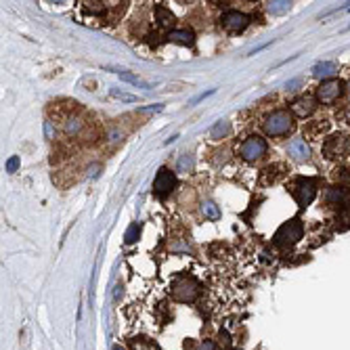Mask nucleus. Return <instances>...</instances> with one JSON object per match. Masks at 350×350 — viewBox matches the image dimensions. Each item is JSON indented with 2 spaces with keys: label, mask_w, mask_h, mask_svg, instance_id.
<instances>
[{
  "label": "nucleus",
  "mask_w": 350,
  "mask_h": 350,
  "mask_svg": "<svg viewBox=\"0 0 350 350\" xmlns=\"http://www.w3.org/2000/svg\"><path fill=\"white\" fill-rule=\"evenodd\" d=\"M193 168H195V158L191 153H183L176 162V172H191Z\"/></svg>",
  "instance_id": "dca6fc26"
},
{
  "label": "nucleus",
  "mask_w": 350,
  "mask_h": 350,
  "mask_svg": "<svg viewBox=\"0 0 350 350\" xmlns=\"http://www.w3.org/2000/svg\"><path fill=\"white\" fill-rule=\"evenodd\" d=\"M302 233H304L302 220L293 218V220L285 222V225L275 233V245H279V247H289V245L296 243L298 239H302Z\"/></svg>",
  "instance_id": "7ed1b4c3"
},
{
  "label": "nucleus",
  "mask_w": 350,
  "mask_h": 350,
  "mask_svg": "<svg viewBox=\"0 0 350 350\" xmlns=\"http://www.w3.org/2000/svg\"><path fill=\"white\" fill-rule=\"evenodd\" d=\"M120 78L126 80V82H132V84H143L136 76H132V74H128V72H120ZM143 86H147V84H143Z\"/></svg>",
  "instance_id": "4be33fe9"
},
{
  "label": "nucleus",
  "mask_w": 350,
  "mask_h": 350,
  "mask_svg": "<svg viewBox=\"0 0 350 350\" xmlns=\"http://www.w3.org/2000/svg\"><path fill=\"white\" fill-rule=\"evenodd\" d=\"M132 350H158V346L149 340H138L132 344Z\"/></svg>",
  "instance_id": "412c9836"
},
{
  "label": "nucleus",
  "mask_w": 350,
  "mask_h": 350,
  "mask_svg": "<svg viewBox=\"0 0 350 350\" xmlns=\"http://www.w3.org/2000/svg\"><path fill=\"white\" fill-rule=\"evenodd\" d=\"M166 38L170 42H176V44H183V46H193L195 44V36L189 30H172Z\"/></svg>",
  "instance_id": "f8f14e48"
},
{
  "label": "nucleus",
  "mask_w": 350,
  "mask_h": 350,
  "mask_svg": "<svg viewBox=\"0 0 350 350\" xmlns=\"http://www.w3.org/2000/svg\"><path fill=\"white\" fill-rule=\"evenodd\" d=\"M291 126H293V120L289 116V111L281 109V111H275V114H271L267 120H264V132L269 136H283L291 130Z\"/></svg>",
  "instance_id": "f03ea898"
},
{
  "label": "nucleus",
  "mask_w": 350,
  "mask_h": 350,
  "mask_svg": "<svg viewBox=\"0 0 350 350\" xmlns=\"http://www.w3.org/2000/svg\"><path fill=\"white\" fill-rule=\"evenodd\" d=\"M122 289H124L122 283H118V285H116V302H120V293H122Z\"/></svg>",
  "instance_id": "c756f323"
},
{
  "label": "nucleus",
  "mask_w": 350,
  "mask_h": 350,
  "mask_svg": "<svg viewBox=\"0 0 350 350\" xmlns=\"http://www.w3.org/2000/svg\"><path fill=\"white\" fill-rule=\"evenodd\" d=\"M287 153H289V158L298 164H304V162L311 160V149L304 141H300V138H296V141H291L287 145Z\"/></svg>",
  "instance_id": "9d476101"
},
{
  "label": "nucleus",
  "mask_w": 350,
  "mask_h": 350,
  "mask_svg": "<svg viewBox=\"0 0 350 350\" xmlns=\"http://www.w3.org/2000/svg\"><path fill=\"white\" fill-rule=\"evenodd\" d=\"M199 289H202V285L195 281L193 277L180 275V277L174 279V283H172V298L178 300V302H193L199 296Z\"/></svg>",
  "instance_id": "f257e3e1"
},
{
  "label": "nucleus",
  "mask_w": 350,
  "mask_h": 350,
  "mask_svg": "<svg viewBox=\"0 0 350 350\" xmlns=\"http://www.w3.org/2000/svg\"><path fill=\"white\" fill-rule=\"evenodd\" d=\"M335 72H338V65H335L333 61H323V63H317L313 67V76L315 78H331Z\"/></svg>",
  "instance_id": "ddd939ff"
},
{
  "label": "nucleus",
  "mask_w": 350,
  "mask_h": 350,
  "mask_svg": "<svg viewBox=\"0 0 350 350\" xmlns=\"http://www.w3.org/2000/svg\"><path fill=\"white\" fill-rule=\"evenodd\" d=\"M229 344H231V340H229V333H227V331H220V346H225V348H227Z\"/></svg>",
  "instance_id": "a878e982"
},
{
  "label": "nucleus",
  "mask_w": 350,
  "mask_h": 350,
  "mask_svg": "<svg viewBox=\"0 0 350 350\" xmlns=\"http://www.w3.org/2000/svg\"><path fill=\"white\" fill-rule=\"evenodd\" d=\"M44 130H46V136H48V138L55 136V132H53V124H51V122H44Z\"/></svg>",
  "instance_id": "c85d7f7f"
},
{
  "label": "nucleus",
  "mask_w": 350,
  "mask_h": 350,
  "mask_svg": "<svg viewBox=\"0 0 350 350\" xmlns=\"http://www.w3.org/2000/svg\"><path fill=\"white\" fill-rule=\"evenodd\" d=\"M229 132H231V124L227 120H220L214 124V128L210 130V136H212L214 141H218V138H225Z\"/></svg>",
  "instance_id": "2eb2a0df"
},
{
  "label": "nucleus",
  "mask_w": 350,
  "mask_h": 350,
  "mask_svg": "<svg viewBox=\"0 0 350 350\" xmlns=\"http://www.w3.org/2000/svg\"><path fill=\"white\" fill-rule=\"evenodd\" d=\"M111 94L114 96H118V99H122V101H136V96H132V94H126V92H120V90H111Z\"/></svg>",
  "instance_id": "b1692460"
},
{
  "label": "nucleus",
  "mask_w": 350,
  "mask_h": 350,
  "mask_svg": "<svg viewBox=\"0 0 350 350\" xmlns=\"http://www.w3.org/2000/svg\"><path fill=\"white\" fill-rule=\"evenodd\" d=\"M302 86V78H296V80H289L287 84H285V88L287 90H298Z\"/></svg>",
  "instance_id": "393cba45"
},
{
  "label": "nucleus",
  "mask_w": 350,
  "mask_h": 350,
  "mask_svg": "<svg viewBox=\"0 0 350 350\" xmlns=\"http://www.w3.org/2000/svg\"><path fill=\"white\" fill-rule=\"evenodd\" d=\"M82 126H84L82 120H78V118H67V120L63 122V130H65V134H69V136H76V134H80Z\"/></svg>",
  "instance_id": "f3484780"
},
{
  "label": "nucleus",
  "mask_w": 350,
  "mask_h": 350,
  "mask_svg": "<svg viewBox=\"0 0 350 350\" xmlns=\"http://www.w3.org/2000/svg\"><path fill=\"white\" fill-rule=\"evenodd\" d=\"M269 13H273V15H283V13H287L291 9V3L289 0H273V3L267 5Z\"/></svg>",
  "instance_id": "6ab92c4d"
},
{
  "label": "nucleus",
  "mask_w": 350,
  "mask_h": 350,
  "mask_svg": "<svg viewBox=\"0 0 350 350\" xmlns=\"http://www.w3.org/2000/svg\"><path fill=\"white\" fill-rule=\"evenodd\" d=\"M172 187H174V174L168 170V168H160L156 180H153V193H156L158 197H166V195L172 191Z\"/></svg>",
  "instance_id": "1a4fd4ad"
},
{
  "label": "nucleus",
  "mask_w": 350,
  "mask_h": 350,
  "mask_svg": "<svg viewBox=\"0 0 350 350\" xmlns=\"http://www.w3.org/2000/svg\"><path fill=\"white\" fill-rule=\"evenodd\" d=\"M342 90H344V84H342L340 80H325V82L317 88V99H319L321 103L329 105V103H333V101L342 94Z\"/></svg>",
  "instance_id": "0eeeda50"
},
{
  "label": "nucleus",
  "mask_w": 350,
  "mask_h": 350,
  "mask_svg": "<svg viewBox=\"0 0 350 350\" xmlns=\"http://www.w3.org/2000/svg\"><path fill=\"white\" fill-rule=\"evenodd\" d=\"M19 168V158L17 156H13L9 162H7V172H15Z\"/></svg>",
  "instance_id": "5701e85b"
},
{
  "label": "nucleus",
  "mask_w": 350,
  "mask_h": 350,
  "mask_svg": "<svg viewBox=\"0 0 350 350\" xmlns=\"http://www.w3.org/2000/svg\"><path fill=\"white\" fill-rule=\"evenodd\" d=\"M315 193H317V185L313 178H298L291 187V195L302 208H306L313 199H315Z\"/></svg>",
  "instance_id": "39448f33"
},
{
  "label": "nucleus",
  "mask_w": 350,
  "mask_h": 350,
  "mask_svg": "<svg viewBox=\"0 0 350 350\" xmlns=\"http://www.w3.org/2000/svg\"><path fill=\"white\" fill-rule=\"evenodd\" d=\"M114 350H124V348L122 346H114Z\"/></svg>",
  "instance_id": "7c9ffc66"
},
{
  "label": "nucleus",
  "mask_w": 350,
  "mask_h": 350,
  "mask_svg": "<svg viewBox=\"0 0 350 350\" xmlns=\"http://www.w3.org/2000/svg\"><path fill=\"white\" fill-rule=\"evenodd\" d=\"M156 19H158V25L160 27H170L174 25V15L166 7L162 5H156Z\"/></svg>",
  "instance_id": "4468645a"
},
{
  "label": "nucleus",
  "mask_w": 350,
  "mask_h": 350,
  "mask_svg": "<svg viewBox=\"0 0 350 350\" xmlns=\"http://www.w3.org/2000/svg\"><path fill=\"white\" fill-rule=\"evenodd\" d=\"M222 27H225L227 32H243L245 27L249 25V17L243 15L239 11H229L222 15Z\"/></svg>",
  "instance_id": "6e6552de"
},
{
  "label": "nucleus",
  "mask_w": 350,
  "mask_h": 350,
  "mask_svg": "<svg viewBox=\"0 0 350 350\" xmlns=\"http://www.w3.org/2000/svg\"><path fill=\"white\" fill-rule=\"evenodd\" d=\"M264 153H267V141L260 136H249L241 143L239 147V156L245 160V162H256L260 160Z\"/></svg>",
  "instance_id": "423d86ee"
},
{
  "label": "nucleus",
  "mask_w": 350,
  "mask_h": 350,
  "mask_svg": "<svg viewBox=\"0 0 350 350\" xmlns=\"http://www.w3.org/2000/svg\"><path fill=\"white\" fill-rule=\"evenodd\" d=\"M202 212H204V216L210 218V220H220V208H218L214 202H210V199H206V202L202 204Z\"/></svg>",
  "instance_id": "a211bd4d"
},
{
  "label": "nucleus",
  "mask_w": 350,
  "mask_h": 350,
  "mask_svg": "<svg viewBox=\"0 0 350 350\" xmlns=\"http://www.w3.org/2000/svg\"><path fill=\"white\" fill-rule=\"evenodd\" d=\"M199 350H216V344H214L212 340H206V342L199 346Z\"/></svg>",
  "instance_id": "bb28decb"
},
{
  "label": "nucleus",
  "mask_w": 350,
  "mask_h": 350,
  "mask_svg": "<svg viewBox=\"0 0 350 350\" xmlns=\"http://www.w3.org/2000/svg\"><path fill=\"white\" fill-rule=\"evenodd\" d=\"M138 233H141V227H138L136 222H134V225H130V229L126 231V237H124L126 243H134L138 239Z\"/></svg>",
  "instance_id": "aec40b11"
},
{
  "label": "nucleus",
  "mask_w": 350,
  "mask_h": 350,
  "mask_svg": "<svg viewBox=\"0 0 350 350\" xmlns=\"http://www.w3.org/2000/svg\"><path fill=\"white\" fill-rule=\"evenodd\" d=\"M348 99H350V84H348Z\"/></svg>",
  "instance_id": "2f4dec72"
},
{
  "label": "nucleus",
  "mask_w": 350,
  "mask_h": 350,
  "mask_svg": "<svg viewBox=\"0 0 350 350\" xmlns=\"http://www.w3.org/2000/svg\"><path fill=\"white\" fill-rule=\"evenodd\" d=\"M138 111H143V114H149V111H162V105H151V107H141Z\"/></svg>",
  "instance_id": "cd10ccee"
},
{
  "label": "nucleus",
  "mask_w": 350,
  "mask_h": 350,
  "mask_svg": "<svg viewBox=\"0 0 350 350\" xmlns=\"http://www.w3.org/2000/svg\"><path fill=\"white\" fill-rule=\"evenodd\" d=\"M350 153V136L348 134H333L323 143V156L327 160H340Z\"/></svg>",
  "instance_id": "20e7f679"
},
{
  "label": "nucleus",
  "mask_w": 350,
  "mask_h": 350,
  "mask_svg": "<svg viewBox=\"0 0 350 350\" xmlns=\"http://www.w3.org/2000/svg\"><path fill=\"white\" fill-rule=\"evenodd\" d=\"M291 111H293V116H298V118L313 116V111H315V99H313V96H300L298 101L291 103Z\"/></svg>",
  "instance_id": "9b49d317"
}]
</instances>
